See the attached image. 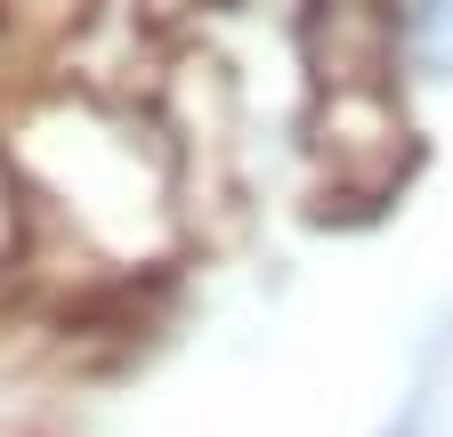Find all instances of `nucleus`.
I'll return each mask as SVG.
<instances>
[{
  "label": "nucleus",
  "instance_id": "obj_1",
  "mask_svg": "<svg viewBox=\"0 0 453 437\" xmlns=\"http://www.w3.org/2000/svg\"><path fill=\"white\" fill-rule=\"evenodd\" d=\"M17 171L113 267H162L179 243V171L154 122L97 97H49L17 122Z\"/></svg>",
  "mask_w": 453,
  "mask_h": 437
},
{
  "label": "nucleus",
  "instance_id": "obj_2",
  "mask_svg": "<svg viewBox=\"0 0 453 437\" xmlns=\"http://www.w3.org/2000/svg\"><path fill=\"white\" fill-rule=\"evenodd\" d=\"M308 154L324 171V195L380 211L413 171V122L396 105L388 81L372 89H316V114H308Z\"/></svg>",
  "mask_w": 453,
  "mask_h": 437
},
{
  "label": "nucleus",
  "instance_id": "obj_3",
  "mask_svg": "<svg viewBox=\"0 0 453 437\" xmlns=\"http://www.w3.org/2000/svg\"><path fill=\"white\" fill-rule=\"evenodd\" d=\"M396 49H405V25H396L388 0H316V17H308L316 89H372V81H388Z\"/></svg>",
  "mask_w": 453,
  "mask_h": 437
},
{
  "label": "nucleus",
  "instance_id": "obj_4",
  "mask_svg": "<svg viewBox=\"0 0 453 437\" xmlns=\"http://www.w3.org/2000/svg\"><path fill=\"white\" fill-rule=\"evenodd\" d=\"M405 58L429 81H453V0H413L405 9Z\"/></svg>",
  "mask_w": 453,
  "mask_h": 437
},
{
  "label": "nucleus",
  "instance_id": "obj_5",
  "mask_svg": "<svg viewBox=\"0 0 453 437\" xmlns=\"http://www.w3.org/2000/svg\"><path fill=\"white\" fill-rule=\"evenodd\" d=\"M203 9H219V0H138L146 25H187V17H203Z\"/></svg>",
  "mask_w": 453,
  "mask_h": 437
},
{
  "label": "nucleus",
  "instance_id": "obj_6",
  "mask_svg": "<svg viewBox=\"0 0 453 437\" xmlns=\"http://www.w3.org/2000/svg\"><path fill=\"white\" fill-rule=\"evenodd\" d=\"M388 437H421V429H413V421H396V429H388Z\"/></svg>",
  "mask_w": 453,
  "mask_h": 437
}]
</instances>
